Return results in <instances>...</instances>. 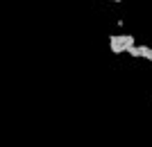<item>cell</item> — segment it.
Here are the masks:
<instances>
[{
	"mask_svg": "<svg viewBox=\"0 0 152 147\" xmlns=\"http://www.w3.org/2000/svg\"><path fill=\"white\" fill-rule=\"evenodd\" d=\"M134 43H136V38H134L132 34H111V36H109V50L114 52V54H123V52Z\"/></svg>",
	"mask_w": 152,
	"mask_h": 147,
	"instance_id": "obj_1",
	"label": "cell"
},
{
	"mask_svg": "<svg viewBox=\"0 0 152 147\" xmlns=\"http://www.w3.org/2000/svg\"><path fill=\"white\" fill-rule=\"evenodd\" d=\"M127 54H129V57H136V59H139L141 57V48H139V45H136V43H134V45H129V48H127Z\"/></svg>",
	"mask_w": 152,
	"mask_h": 147,
	"instance_id": "obj_3",
	"label": "cell"
},
{
	"mask_svg": "<svg viewBox=\"0 0 152 147\" xmlns=\"http://www.w3.org/2000/svg\"><path fill=\"white\" fill-rule=\"evenodd\" d=\"M139 48H141V59L152 61V48H150V45H139Z\"/></svg>",
	"mask_w": 152,
	"mask_h": 147,
	"instance_id": "obj_2",
	"label": "cell"
}]
</instances>
